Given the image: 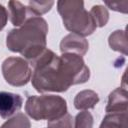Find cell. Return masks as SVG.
<instances>
[{"label":"cell","mask_w":128,"mask_h":128,"mask_svg":"<svg viewBox=\"0 0 128 128\" xmlns=\"http://www.w3.org/2000/svg\"><path fill=\"white\" fill-rule=\"evenodd\" d=\"M73 128H93V116L87 110L79 112L74 120Z\"/></svg>","instance_id":"cell-14"},{"label":"cell","mask_w":128,"mask_h":128,"mask_svg":"<svg viewBox=\"0 0 128 128\" xmlns=\"http://www.w3.org/2000/svg\"><path fill=\"white\" fill-rule=\"evenodd\" d=\"M105 4L110 7V9L112 10H115V11H119V12H122V13H126L127 12V5H128V2H113V3H110V2H105Z\"/></svg>","instance_id":"cell-17"},{"label":"cell","mask_w":128,"mask_h":128,"mask_svg":"<svg viewBox=\"0 0 128 128\" xmlns=\"http://www.w3.org/2000/svg\"><path fill=\"white\" fill-rule=\"evenodd\" d=\"M8 20V12L6 8L0 4V31L5 27Z\"/></svg>","instance_id":"cell-18"},{"label":"cell","mask_w":128,"mask_h":128,"mask_svg":"<svg viewBox=\"0 0 128 128\" xmlns=\"http://www.w3.org/2000/svg\"><path fill=\"white\" fill-rule=\"evenodd\" d=\"M128 96L127 90L123 87H118L113 90L108 97V103L106 106V113L112 112H127Z\"/></svg>","instance_id":"cell-9"},{"label":"cell","mask_w":128,"mask_h":128,"mask_svg":"<svg viewBox=\"0 0 128 128\" xmlns=\"http://www.w3.org/2000/svg\"><path fill=\"white\" fill-rule=\"evenodd\" d=\"M23 104V99L19 94L0 91V117L10 118L18 112Z\"/></svg>","instance_id":"cell-6"},{"label":"cell","mask_w":128,"mask_h":128,"mask_svg":"<svg viewBox=\"0 0 128 128\" xmlns=\"http://www.w3.org/2000/svg\"><path fill=\"white\" fill-rule=\"evenodd\" d=\"M93 18V21L96 27H103L107 24L109 20V13L108 10L102 5H95L91 8L89 12Z\"/></svg>","instance_id":"cell-12"},{"label":"cell","mask_w":128,"mask_h":128,"mask_svg":"<svg viewBox=\"0 0 128 128\" xmlns=\"http://www.w3.org/2000/svg\"><path fill=\"white\" fill-rule=\"evenodd\" d=\"M25 111L36 121H51L67 113V103L58 95H32L26 100Z\"/></svg>","instance_id":"cell-4"},{"label":"cell","mask_w":128,"mask_h":128,"mask_svg":"<svg viewBox=\"0 0 128 128\" xmlns=\"http://www.w3.org/2000/svg\"><path fill=\"white\" fill-rule=\"evenodd\" d=\"M33 67L32 85L36 91L64 92L72 85L88 81L90 70L83 58L73 53L56 55L45 49L37 58L30 61Z\"/></svg>","instance_id":"cell-1"},{"label":"cell","mask_w":128,"mask_h":128,"mask_svg":"<svg viewBox=\"0 0 128 128\" xmlns=\"http://www.w3.org/2000/svg\"><path fill=\"white\" fill-rule=\"evenodd\" d=\"M8 10L9 19L11 23L16 27L22 26L25 22L33 17H37L28 6H25L19 1H9Z\"/></svg>","instance_id":"cell-8"},{"label":"cell","mask_w":128,"mask_h":128,"mask_svg":"<svg viewBox=\"0 0 128 128\" xmlns=\"http://www.w3.org/2000/svg\"><path fill=\"white\" fill-rule=\"evenodd\" d=\"M99 128H113V127H110V126H108V125H105V124L101 123V124H100V127H99Z\"/></svg>","instance_id":"cell-19"},{"label":"cell","mask_w":128,"mask_h":128,"mask_svg":"<svg viewBox=\"0 0 128 128\" xmlns=\"http://www.w3.org/2000/svg\"><path fill=\"white\" fill-rule=\"evenodd\" d=\"M31 124L24 113H17L4 122L0 128H30Z\"/></svg>","instance_id":"cell-13"},{"label":"cell","mask_w":128,"mask_h":128,"mask_svg":"<svg viewBox=\"0 0 128 128\" xmlns=\"http://www.w3.org/2000/svg\"><path fill=\"white\" fill-rule=\"evenodd\" d=\"M54 5V1H29L28 7L36 16H41L48 12L52 6Z\"/></svg>","instance_id":"cell-15"},{"label":"cell","mask_w":128,"mask_h":128,"mask_svg":"<svg viewBox=\"0 0 128 128\" xmlns=\"http://www.w3.org/2000/svg\"><path fill=\"white\" fill-rule=\"evenodd\" d=\"M2 74L5 81L12 86L26 85L32 75L31 66L21 57H8L2 63Z\"/></svg>","instance_id":"cell-5"},{"label":"cell","mask_w":128,"mask_h":128,"mask_svg":"<svg viewBox=\"0 0 128 128\" xmlns=\"http://www.w3.org/2000/svg\"><path fill=\"white\" fill-rule=\"evenodd\" d=\"M89 44L88 41L79 35L68 34L60 42V51L61 53H73L79 56H83L88 51Z\"/></svg>","instance_id":"cell-7"},{"label":"cell","mask_w":128,"mask_h":128,"mask_svg":"<svg viewBox=\"0 0 128 128\" xmlns=\"http://www.w3.org/2000/svg\"><path fill=\"white\" fill-rule=\"evenodd\" d=\"M57 10L65 28L73 34L85 37L91 35L96 25L91 14L84 8V2L78 0H61L57 2Z\"/></svg>","instance_id":"cell-3"},{"label":"cell","mask_w":128,"mask_h":128,"mask_svg":"<svg viewBox=\"0 0 128 128\" xmlns=\"http://www.w3.org/2000/svg\"><path fill=\"white\" fill-rule=\"evenodd\" d=\"M108 42L111 49L127 55V38L124 30H116L111 33Z\"/></svg>","instance_id":"cell-11"},{"label":"cell","mask_w":128,"mask_h":128,"mask_svg":"<svg viewBox=\"0 0 128 128\" xmlns=\"http://www.w3.org/2000/svg\"><path fill=\"white\" fill-rule=\"evenodd\" d=\"M73 117L69 113H66L57 119L48 121L47 128H73Z\"/></svg>","instance_id":"cell-16"},{"label":"cell","mask_w":128,"mask_h":128,"mask_svg":"<svg viewBox=\"0 0 128 128\" xmlns=\"http://www.w3.org/2000/svg\"><path fill=\"white\" fill-rule=\"evenodd\" d=\"M48 25L41 16L33 17L22 26L10 30L6 36L7 48L32 61L46 49Z\"/></svg>","instance_id":"cell-2"},{"label":"cell","mask_w":128,"mask_h":128,"mask_svg":"<svg viewBox=\"0 0 128 128\" xmlns=\"http://www.w3.org/2000/svg\"><path fill=\"white\" fill-rule=\"evenodd\" d=\"M99 102L98 94L93 90H82L78 92L74 98V107L78 110H88L95 107Z\"/></svg>","instance_id":"cell-10"}]
</instances>
